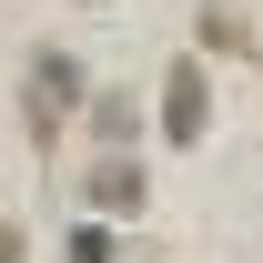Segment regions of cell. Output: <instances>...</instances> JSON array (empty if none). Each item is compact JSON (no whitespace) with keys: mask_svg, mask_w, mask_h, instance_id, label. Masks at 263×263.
<instances>
[{"mask_svg":"<svg viewBox=\"0 0 263 263\" xmlns=\"http://www.w3.org/2000/svg\"><path fill=\"white\" fill-rule=\"evenodd\" d=\"M71 101H81V61H71V51H41V61H31V132H41V142L61 132Z\"/></svg>","mask_w":263,"mask_h":263,"instance_id":"6da1fadb","label":"cell"},{"mask_svg":"<svg viewBox=\"0 0 263 263\" xmlns=\"http://www.w3.org/2000/svg\"><path fill=\"white\" fill-rule=\"evenodd\" d=\"M202 122H213V81H202V61H172L162 71V132L172 142H202Z\"/></svg>","mask_w":263,"mask_h":263,"instance_id":"7a4b0ae2","label":"cell"},{"mask_svg":"<svg viewBox=\"0 0 263 263\" xmlns=\"http://www.w3.org/2000/svg\"><path fill=\"white\" fill-rule=\"evenodd\" d=\"M91 213H142V162H122V152H111V162L91 172Z\"/></svg>","mask_w":263,"mask_h":263,"instance_id":"3957f363","label":"cell"},{"mask_svg":"<svg viewBox=\"0 0 263 263\" xmlns=\"http://www.w3.org/2000/svg\"><path fill=\"white\" fill-rule=\"evenodd\" d=\"M91 122H101V142H132V101H122V91H101V101H91Z\"/></svg>","mask_w":263,"mask_h":263,"instance_id":"277c9868","label":"cell"},{"mask_svg":"<svg viewBox=\"0 0 263 263\" xmlns=\"http://www.w3.org/2000/svg\"><path fill=\"white\" fill-rule=\"evenodd\" d=\"M71 263H122V253H111V233H101V223H81V233H71Z\"/></svg>","mask_w":263,"mask_h":263,"instance_id":"5b68a950","label":"cell"},{"mask_svg":"<svg viewBox=\"0 0 263 263\" xmlns=\"http://www.w3.org/2000/svg\"><path fill=\"white\" fill-rule=\"evenodd\" d=\"M0 263H21V233H10V223H0Z\"/></svg>","mask_w":263,"mask_h":263,"instance_id":"8992f818","label":"cell"}]
</instances>
